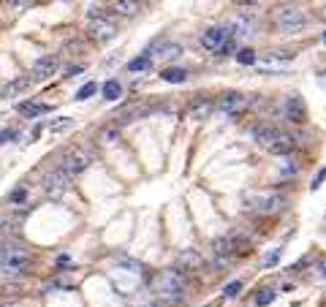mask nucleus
Here are the masks:
<instances>
[{"instance_id":"nucleus-40","label":"nucleus","mask_w":326,"mask_h":307,"mask_svg":"<svg viewBox=\"0 0 326 307\" xmlns=\"http://www.w3.org/2000/svg\"><path fill=\"white\" fill-rule=\"evenodd\" d=\"M207 307H215V304H207Z\"/></svg>"},{"instance_id":"nucleus-25","label":"nucleus","mask_w":326,"mask_h":307,"mask_svg":"<svg viewBox=\"0 0 326 307\" xmlns=\"http://www.w3.org/2000/svg\"><path fill=\"white\" fill-rule=\"evenodd\" d=\"M215 52H218L220 57H228V55H234V52H237V38L226 35V38H223V44H220V46H218Z\"/></svg>"},{"instance_id":"nucleus-10","label":"nucleus","mask_w":326,"mask_h":307,"mask_svg":"<svg viewBox=\"0 0 326 307\" xmlns=\"http://www.w3.org/2000/svg\"><path fill=\"white\" fill-rule=\"evenodd\" d=\"M57 68H60V57L57 55H44V57H38V60L33 63L30 79L33 82H44V79H49V76H55Z\"/></svg>"},{"instance_id":"nucleus-3","label":"nucleus","mask_w":326,"mask_h":307,"mask_svg":"<svg viewBox=\"0 0 326 307\" xmlns=\"http://www.w3.org/2000/svg\"><path fill=\"white\" fill-rule=\"evenodd\" d=\"M272 22L280 33H299L307 25V14L296 6H277L272 11Z\"/></svg>"},{"instance_id":"nucleus-31","label":"nucleus","mask_w":326,"mask_h":307,"mask_svg":"<svg viewBox=\"0 0 326 307\" xmlns=\"http://www.w3.org/2000/svg\"><path fill=\"white\" fill-rule=\"evenodd\" d=\"M272 299H275V291H258V294H256V304H258V307L272 304Z\"/></svg>"},{"instance_id":"nucleus-21","label":"nucleus","mask_w":326,"mask_h":307,"mask_svg":"<svg viewBox=\"0 0 326 307\" xmlns=\"http://www.w3.org/2000/svg\"><path fill=\"white\" fill-rule=\"evenodd\" d=\"M179 266H185V269H198V266H201V256L193 253V250H185L179 256V261H177L174 269H179Z\"/></svg>"},{"instance_id":"nucleus-5","label":"nucleus","mask_w":326,"mask_h":307,"mask_svg":"<svg viewBox=\"0 0 326 307\" xmlns=\"http://www.w3.org/2000/svg\"><path fill=\"white\" fill-rule=\"evenodd\" d=\"M90 163H93V155H90L87 150H82V147H71V150H65L63 155H60V169H63L68 177L82 174V171L87 169Z\"/></svg>"},{"instance_id":"nucleus-33","label":"nucleus","mask_w":326,"mask_h":307,"mask_svg":"<svg viewBox=\"0 0 326 307\" xmlns=\"http://www.w3.org/2000/svg\"><path fill=\"white\" fill-rule=\"evenodd\" d=\"M323 177H326V169H318V174H315V177H313V182H310V190H313V193H315V190H321Z\"/></svg>"},{"instance_id":"nucleus-7","label":"nucleus","mask_w":326,"mask_h":307,"mask_svg":"<svg viewBox=\"0 0 326 307\" xmlns=\"http://www.w3.org/2000/svg\"><path fill=\"white\" fill-rule=\"evenodd\" d=\"M247 95H242V93H237V90H228V93H223L220 98L215 101V109L218 112H223V114H242L245 109H247Z\"/></svg>"},{"instance_id":"nucleus-22","label":"nucleus","mask_w":326,"mask_h":307,"mask_svg":"<svg viewBox=\"0 0 326 307\" xmlns=\"http://www.w3.org/2000/svg\"><path fill=\"white\" fill-rule=\"evenodd\" d=\"M150 63H152V55H150V49H147L144 55H139V57H133V60L128 63V71H131V74H139V71H147V68H150Z\"/></svg>"},{"instance_id":"nucleus-16","label":"nucleus","mask_w":326,"mask_h":307,"mask_svg":"<svg viewBox=\"0 0 326 307\" xmlns=\"http://www.w3.org/2000/svg\"><path fill=\"white\" fill-rule=\"evenodd\" d=\"M16 112L22 114V117H41V114H49L52 112V106L49 103H38V101H25V103H19L16 106Z\"/></svg>"},{"instance_id":"nucleus-20","label":"nucleus","mask_w":326,"mask_h":307,"mask_svg":"<svg viewBox=\"0 0 326 307\" xmlns=\"http://www.w3.org/2000/svg\"><path fill=\"white\" fill-rule=\"evenodd\" d=\"M160 79L169 82V84H182V82L188 79V71L185 68H174V65H171V68H163L160 71Z\"/></svg>"},{"instance_id":"nucleus-38","label":"nucleus","mask_w":326,"mask_h":307,"mask_svg":"<svg viewBox=\"0 0 326 307\" xmlns=\"http://www.w3.org/2000/svg\"><path fill=\"white\" fill-rule=\"evenodd\" d=\"M141 307H160L158 302H150V304H141Z\"/></svg>"},{"instance_id":"nucleus-4","label":"nucleus","mask_w":326,"mask_h":307,"mask_svg":"<svg viewBox=\"0 0 326 307\" xmlns=\"http://www.w3.org/2000/svg\"><path fill=\"white\" fill-rule=\"evenodd\" d=\"M90 16V25H87V35L93 38V41H98V44H106L112 41L114 35H117V22L114 19H109L103 11H87Z\"/></svg>"},{"instance_id":"nucleus-35","label":"nucleus","mask_w":326,"mask_h":307,"mask_svg":"<svg viewBox=\"0 0 326 307\" xmlns=\"http://www.w3.org/2000/svg\"><path fill=\"white\" fill-rule=\"evenodd\" d=\"M16 139V131H0V147L8 145V141H14Z\"/></svg>"},{"instance_id":"nucleus-29","label":"nucleus","mask_w":326,"mask_h":307,"mask_svg":"<svg viewBox=\"0 0 326 307\" xmlns=\"http://www.w3.org/2000/svg\"><path fill=\"white\" fill-rule=\"evenodd\" d=\"M239 291H242V283H239V280H231V283L223 288V296H226V299H237Z\"/></svg>"},{"instance_id":"nucleus-34","label":"nucleus","mask_w":326,"mask_h":307,"mask_svg":"<svg viewBox=\"0 0 326 307\" xmlns=\"http://www.w3.org/2000/svg\"><path fill=\"white\" fill-rule=\"evenodd\" d=\"M277 261H280V250H275V253H269V256H266L264 261H261V269H269V266H275Z\"/></svg>"},{"instance_id":"nucleus-8","label":"nucleus","mask_w":326,"mask_h":307,"mask_svg":"<svg viewBox=\"0 0 326 307\" xmlns=\"http://www.w3.org/2000/svg\"><path fill=\"white\" fill-rule=\"evenodd\" d=\"M68 185H71V177L65 174L60 166L44 177V193H46V198H60L65 190H68Z\"/></svg>"},{"instance_id":"nucleus-13","label":"nucleus","mask_w":326,"mask_h":307,"mask_svg":"<svg viewBox=\"0 0 326 307\" xmlns=\"http://www.w3.org/2000/svg\"><path fill=\"white\" fill-rule=\"evenodd\" d=\"M285 117L294 120V122H304V117H307V106H304L302 95H288V98H285Z\"/></svg>"},{"instance_id":"nucleus-9","label":"nucleus","mask_w":326,"mask_h":307,"mask_svg":"<svg viewBox=\"0 0 326 307\" xmlns=\"http://www.w3.org/2000/svg\"><path fill=\"white\" fill-rule=\"evenodd\" d=\"M226 33L231 38H247L250 33H256V16L253 14H234L231 19H228V27Z\"/></svg>"},{"instance_id":"nucleus-30","label":"nucleus","mask_w":326,"mask_h":307,"mask_svg":"<svg viewBox=\"0 0 326 307\" xmlns=\"http://www.w3.org/2000/svg\"><path fill=\"white\" fill-rule=\"evenodd\" d=\"M95 90H98V84H95V82H87V84H84V87H82L79 93H76V101H87Z\"/></svg>"},{"instance_id":"nucleus-12","label":"nucleus","mask_w":326,"mask_h":307,"mask_svg":"<svg viewBox=\"0 0 326 307\" xmlns=\"http://www.w3.org/2000/svg\"><path fill=\"white\" fill-rule=\"evenodd\" d=\"M294 147H296L294 133H285V131H277V136L266 145V150H269L272 155H288V152H294Z\"/></svg>"},{"instance_id":"nucleus-24","label":"nucleus","mask_w":326,"mask_h":307,"mask_svg":"<svg viewBox=\"0 0 326 307\" xmlns=\"http://www.w3.org/2000/svg\"><path fill=\"white\" fill-rule=\"evenodd\" d=\"M179 55H182V46H179V44H163L160 52H158V57H160V60H166V63L177 60Z\"/></svg>"},{"instance_id":"nucleus-18","label":"nucleus","mask_w":326,"mask_h":307,"mask_svg":"<svg viewBox=\"0 0 326 307\" xmlns=\"http://www.w3.org/2000/svg\"><path fill=\"white\" fill-rule=\"evenodd\" d=\"M112 11L117 14V16H136L139 11H141V3L139 0H114L112 3Z\"/></svg>"},{"instance_id":"nucleus-17","label":"nucleus","mask_w":326,"mask_h":307,"mask_svg":"<svg viewBox=\"0 0 326 307\" xmlns=\"http://www.w3.org/2000/svg\"><path fill=\"white\" fill-rule=\"evenodd\" d=\"M277 131H280V128H277V125H272V122H258V125H253V139L258 141V145H269V141L277 136Z\"/></svg>"},{"instance_id":"nucleus-11","label":"nucleus","mask_w":326,"mask_h":307,"mask_svg":"<svg viewBox=\"0 0 326 307\" xmlns=\"http://www.w3.org/2000/svg\"><path fill=\"white\" fill-rule=\"evenodd\" d=\"M212 112H215V101L207 98V95H196L188 106V117L190 120H207Z\"/></svg>"},{"instance_id":"nucleus-32","label":"nucleus","mask_w":326,"mask_h":307,"mask_svg":"<svg viewBox=\"0 0 326 307\" xmlns=\"http://www.w3.org/2000/svg\"><path fill=\"white\" fill-rule=\"evenodd\" d=\"M8 201H11V204H25L27 201V190L25 188H16L11 196H8Z\"/></svg>"},{"instance_id":"nucleus-39","label":"nucleus","mask_w":326,"mask_h":307,"mask_svg":"<svg viewBox=\"0 0 326 307\" xmlns=\"http://www.w3.org/2000/svg\"><path fill=\"white\" fill-rule=\"evenodd\" d=\"M239 3H258V0H239Z\"/></svg>"},{"instance_id":"nucleus-28","label":"nucleus","mask_w":326,"mask_h":307,"mask_svg":"<svg viewBox=\"0 0 326 307\" xmlns=\"http://www.w3.org/2000/svg\"><path fill=\"white\" fill-rule=\"evenodd\" d=\"M117 264H120V266H125L128 272H141V269H144V266H141L139 261H133V258H128V256H120V258H117Z\"/></svg>"},{"instance_id":"nucleus-2","label":"nucleus","mask_w":326,"mask_h":307,"mask_svg":"<svg viewBox=\"0 0 326 307\" xmlns=\"http://www.w3.org/2000/svg\"><path fill=\"white\" fill-rule=\"evenodd\" d=\"M30 266H33V256L22 245H6L0 250V269H3L6 277H22L30 272Z\"/></svg>"},{"instance_id":"nucleus-36","label":"nucleus","mask_w":326,"mask_h":307,"mask_svg":"<svg viewBox=\"0 0 326 307\" xmlns=\"http://www.w3.org/2000/svg\"><path fill=\"white\" fill-rule=\"evenodd\" d=\"M84 71V65H68V68H65V79H71V76H79Z\"/></svg>"},{"instance_id":"nucleus-1","label":"nucleus","mask_w":326,"mask_h":307,"mask_svg":"<svg viewBox=\"0 0 326 307\" xmlns=\"http://www.w3.org/2000/svg\"><path fill=\"white\" fill-rule=\"evenodd\" d=\"M152 294L158 296V304L166 307V304H177L182 299V288H185V275L179 269H163L152 277L150 283Z\"/></svg>"},{"instance_id":"nucleus-6","label":"nucleus","mask_w":326,"mask_h":307,"mask_svg":"<svg viewBox=\"0 0 326 307\" xmlns=\"http://www.w3.org/2000/svg\"><path fill=\"white\" fill-rule=\"evenodd\" d=\"M253 212L258 215H272V212H280L285 207V196L283 193H258V196H250L247 198Z\"/></svg>"},{"instance_id":"nucleus-26","label":"nucleus","mask_w":326,"mask_h":307,"mask_svg":"<svg viewBox=\"0 0 326 307\" xmlns=\"http://www.w3.org/2000/svg\"><path fill=\"white\" fill-rule=\"evenodd\" d=\"M237 63L239 65H253L256 63V52L250 46H245V49H237Z\"/></svg>"},{"instance_id":"nucleus-37","label":"nucleus","mask_w":326,"mask_h":307,"mask_svg":"<svg viewBox=\"0 0 326 307\" xmlns=\"http://www.w3.org/2000/svg\"><path fill=\"white\" fill-rule=\"evenodd\" d=\"M33 3H35V0H8V6H14V8H27Z\"/></svg>"},{"instance_id":"nucleus-19","label":"nucleus","mask_w":326,"mask_h":307,"mask_svg":"<svg viewBox=\"0 0 326 307\" xmlns=\"http://www.w3.org/2000/svg\"><path fill=\"white\" fill-rule=\"evenodd\" d=\"M117 139H120V125H106V128H101L98 133H95V141H98V145H103V147L114 145Z\"/></svg>"},{"instance_id":"nucleus-23","label":"nucleus","mask_w":326,"mask_h":307,"mask_svg":"<svg viewBox=\"0 0 326 307\" xmlns=\"http://www.w3.org/2000/svg\"><path fill=\"white\" fill-rule=\"evenodd\" d=\"M120 95H122V84L117 79H106V82H103V98H106V101H117Z\"/></svg>"},{"instance_id":"nucleus-27","label":"nucleus","mask_w":326,"mask_h":307,"mask_svg":"<svg viewBox=\"0 0 326 307\" xmlns=\"http://www.w3.org/2000/svg\"><path fill=\"white\" fill-rule=\"evenodd\" d=\"M71 125H74L71 117H60V120H52V122H49V131H52V133H63V131H68Z\"/></svg>"},{"instance_id":"nucleus-15","label":"nucleus","mask_w":326,"mask_h":307,"mask_svg":"<svg viewBox=\"0 0 326 307\" xmlns=\"http://www.w3.org/2000/svg\"><path fill=\"white\" fill-rule=\"evenodd\" d=\"M30 82H33L30 76H19V79L3 84V90H0V101H8V98H14V95H19L22 90H27V87H30Z\"/></svg>"},{"instance_id":"nucleus-14","label":"nucleus","mask_w":326,"mask_h":307,"mask_svg":"<svg viewBox=\"0 0 326 307\" xmlns=\"http://www.w3.org/2000/svg\"><path fill=\"white\" fill-rule=\"evenodd\" d=\"M226 27H207L204 33H201V46H204L207 52H215L220 44H223V38H226Z\"/></svg>"}]
</instances>
